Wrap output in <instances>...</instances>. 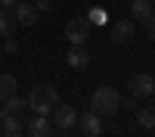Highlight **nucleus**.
Segmentation results:
<instances>
[{
	"label": "nucleus",
	"mask_w": 155,
	"mask_h": 137,
	"mask_svg": "<svg viewBox=\"0 0 155 137\" xmlns=\"http://www.w3.org/2000/svg\"><path fill=\"white\" fill-rule=\"evenodd\" d=\"M25 103H28V109H34V115H50L59 103V91L53 84H37V87H31Z\"/></svg>",
	"instance_id": "nucleus-1"
},
{
	"label": "nucleus",
	"mask_w": 155,
	"mask_h": 137,
	"mask_svg": "<svg viewBox=\"0 0 155 137\" xmlns=\"http://www.w3.org/2000/svg\"><path fill=\"white\" fill-rule=\"evenodd\" d=\"M90 109H93L99 118L115 115V112L121 109V94L115 91V87H96L93 97H90Z\"/></svg>",
	"instance_id": "nucleus-2"
},
{
	"label": "nucleus",
	"mask_w": 155,
	"mask_h": 137,
	"mask_svg": "<svg viewBox=\"0 0 155 137\" xmlns=\"http://www.w3.org/2000/svg\"><path fill=\"white\" fill-rule=\"evenodd\" d=\"M90 31H93V22H90L87 16H74V19H68V25H65L68 44H87Z\"/></svg>",
	"instance_id": "nucleus-3"
},
{
	"label": "nucleus",
	"mask_w": 155,
	"mask_h": 137,
	"mask_svg": "<svg viewBox=\"0 0 155 137\" xmlns=\"http://www.w3.org/2000/svg\"><path fill=\"white\" fill-rule=\"evenodd\" d=\"M53 125L56 128H62V131H68V128H74L78 125V112H74V106L71 103H56V109H53Z\"/></svg>",
	"instance_id": "nucleus-4"
},
{
	"label": "nucleus",
	"mask_w": 155,
	"mask_h": 137,
	"mask_svg": "<svg viewBox=\"0 0 155 137\" xmlns=\"http://www.w3.org/2000/svg\"><path fill=\"white\" fill-rule=\"evenodd\" d=\"M127 87H130V94L140 100V97H152L155 94V78L152 75H146V72H137L130 81H127Z\"/></svg>",
	"instance_id": "nucleus-5"
},
{
	"label": "nucleus",
	"mask_w": 155,
	"mask_h": 137,
	"mask_svg": "<svg viewBox=\"0 0 155 137\" xmlns=\"http://www.w3.org/2000/svg\"><path fill=\"white\" fill-rule=\"evenodd\" d=\"M12 12H16V22H19V25H34V22H37V16H41V12L34 9L31 0H16Z\"/></svg>",
	"instance_id": "nucleus-6"
},
{
	"label": "nucleus",
	"mask_w": 155,
	"mask_h": 137,
	"mask_svg": "<svg viewBox=\"0 0 155 137\" xmlns=\"http://www.w3.org/2000/svg\"><path fill=\"white\" fill-rule=\"evenodd\" d=\"M78 125H81V131H84L87 137H99V134H102V118L96 115L93 109L84 112V115H78Z\"/></svg>",
	"instance_id": "nucleus-7"
},
{
	"label": "nucleus",
	"mask_w": 155,
	"mask_h": 137,
	"mask_svg": "<svg viewBox=\"0 0 155 137\" xmlns=\"http://www.w3.org/2000/svg\"><path fill=\"white\" fill-rule=\"evenodd\" d=\"M134 31H137L134 19H121V22L112 25V41H115V44H127V41L134 37Z\"/></svg>",
	"instance_id": "nucleus-8"
},
{
	"label": "nucleus",
	"mask_w": 155,
	"mask_h": 137,
	"mask_svg": "<svg viewBox=\"0 0 155 137\" xmlns=\"http://www.w3.org/2000/svg\"><path fill=\"white\" fill-rule=\"evenodd\" d=\"M65 62L71 69H87L90 66V53L84 50V44H71V50L65 53Z\"/></svg>",
	"instance_id": "nucleus-9"
},
{
	"label": "nucleus",
	"mask_w": 155,
	"mask_h": 137,
	"mask_svg": "<svg viewBox=\"0 0 155 137\" xmlns=\"http://www.w3.org/2000/svg\"><path fill=\"white\" fill-rule=\"evenodd\" d=\"M25 131H28L31 137H53V131H50V122H47V115H34L28 125H25Z\"/></svg>",
	"instance_id": "nucleus-10"
},
{
	"label": "nucleus",
	"mask_w": 155,
	"mask_h": 137,
	"mask_svg": "<svg viewBox=\"0 0 155 137\" xmlns=\"http://www.w3.org/2000/svg\"><path fill=\"white\" fill-rule=\"evenodd\" d=\"M25 106H28V103H25L22 97H16V94H12V97H6L3 103H0V118H6V115H19Z\"/></svg>",
	"instance_id": "nucleus-11"
},
{
	"label": "nucleus",
	"mask_w": 155,
	"mask_h": 137,
	"mask_svg": "<svg viewBox=\"0 0 155 137\" xmlns=\"http://www.w3.org/2000/svg\"><path fill=\"white\" fill-rule=\"evenodd\" d=\"M16 12H12V6H0V34H12V31H16Z\"/></svg>",
	"instance_id": "nucleus-12"
},
{
	"label": "nucleus",
	"mask_w": 155,
	"mask_h": 137,
	"mask_svg": "<svg viewBox=\"0 0 155 137\" xmlns=\"http://www.w3.org/2000/svg\"><path fill=\"white\" fill-rule=\"evenodd\" d=\"M137 122H140V128L155 131V106H137Z\"/></svg>",
	"instance_id": "nucleus-13"
},
{
	"label": "nucleus",
	"mask_w": 155,
	"mask_h": 137,
	"mask_svg": "<svg viewBox=\"0 0 155 137\" xmlns=\"http://www.w3.org/2000/svg\"><path fill=\"white\" fill-rule=\"evenodd\" d=\"M152 6H155L152 0H130V16H134V19H143V22H146V19L152 16Z\"/></svg>",
	"instance_id": "nucleus-14"
},
{
	"label": "nucleus",
	"mask_w": 155,
	"mask_h": 137,
	"mask_svg": "<svg viewBox=\"0 0 155 137\" xmlns=\"http://www.w3.org/2000/svg\"><path fill=\"white\" fill-rule=\"evenodd\" d=\"M25 134V125L19 122V115H6L3 118V137H22Z\"/></svg>",
	"instance_id": "nucleus-15"
},
{
	"label": "nucleus",
	"mask_w": 155,
	"mask_h": 137,
	"mask_svg": "<svg viewBox=\"0 0 155 137\" xmlns=\"http://www.w3.org/2000/svg\"><path fill=\"white\" fill-rule=\"evenodd\" d=\"M12 94H16V75L3 72L0 75V103H3L6 97H12Z\"/></svg>",
	"instance_id": "nucleus-16"
},
{
	"label": "nucleus",
	"mask_w": 155,
	"mask_h": 137,
	"mask_svg": "<svg viewBox=\"0 0 155 137\" xmlns=\"http://www.w3.org/2000/svg\"><path fill=\"white\" fill-rule=\"evenodd\" d=\"M87 19L93 22V25H106V12H102V9H93V12L87 16Z\"/></svg>",
	"instance_id": "nucleus-17"
},
{
	"label": "nucleus",
	"mask_w": 155,
	"mask_h": 137,
	"mask_svg": "<svg viewBox=\"0 0 155 137\" xmlns=\"http://www.w3.org/2000/svg\"><path fill=\"white\" fill-rule=\"evenodd\" d=\"M146 31H149V37H152V41H155V12L146 19Z\"/></svg>",
	"instance_id": "nucleus-18"
},
{
	"label": "nucleus",
	"mask_w": 155,
	"mask_h": 137,
	"mask_svg": "<svg viewBox=\"0 0 155 137\" xmlns=\"http://www.w3.org/2000/svg\"><path fill=\"white\" fill-rule=\"evenodd\" d=\"M34 9L37 12H50V0H34Z\"/></svg>",
	"instance_id": "nucleus-19"
},
{
	"label": "nucleus",
	"mask_w": 155,
	"mask_h": 137,
	"mask_svg": "<svg viewBox=\"0 0 155 137\" xmlns=\"http://www.w3.org/2000/svg\"><path fill=\"white\" fill-rule=\"evenodd\" d=\"M16 50H19V44L12 41V37H6V53H16Z\"/></svg>",
	"instance_id": "nucleus-20"
},
{
	"label": "nucleus",
	"mask_w": 155,
	"mask_h": 137,
	"mask_svg": "<svg viewBox=\"0 0 155 137\" xmlns=\"http://www.w3.org/2000/svg\"><path fill=\"white\" fill-rule=\"evenodd\" d=\"M0 6H16V0H0Z\"/></svg>",
	"instance_id": "nucleus-21"
},
{
	"label": "nucleus",
	"mask_w": 155,
	"mask_h": 137,
	"mask_svg": "<svg viewBox=\"0 0 155 137\" xmlns=\"http://www.w3.org/2000/svg\"><path fill=\"white\" fill-rule=\"evenodd\" d=\"M0 137H3V128H0Z\"/></svg>",
	"instance_id": "nucleus-22"
},
{
	"label": "nucleus",
	"mask_w": 155,
	"mask_h": 137,
	"mask_svg": "<svg viewBox=\"0 0 155 137\" xmlns=\"http://www.w3.org/2000/svg\"><path fill=\"white\" fill-rule=\"evenodd\" d=\"M152 3H155V0H152Z\"/></svg>",
	"instance_id": "nucleus-23"
}]
</instances>
